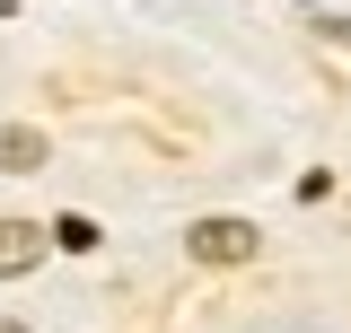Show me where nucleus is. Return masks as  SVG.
I'll use <instances>...</instances> for the list:
<instances>
[{"label":"nucleus","mask_w":351,"mask_h":333,"mask_svg":"<svg viewBox=\"0 0 351 333\" xmlns=\"http://www.w3.org/2000/svg\"><path fill=\"white\" fill-rule=\"evenodd\" d=\"M44 237H53V246H71V254H88V246H97V228H88L80 210H71V219H53V228H44Z\"/></svg>","instance_id":"obj_4"},{"label":"nucleus","mask_w":351,"mask_h":333,"mask_svg":"<svg viewBox=\"0 0 351 333\" xmlns=\"http://www.w3.org/2000/svg\"><path fill=\"white\" fill-rule=\"evenodd\" d=\"M44 166V132L36 123H0V175H36Z\"/></svg>","instance_id":"obj_3"},{"label":"nucleus","mask_w":351,"mask_h":333,"mask_svg":"<svg viewBox=\"0 0 351 333\" xmlns=\"http://www.w3.org/2000/svg\"><path fill=\"white\" fill-rule=\"evenodd\" d=\"M0 333H27V325H0Z\"/></svg>","instance_id":"obj_5"},{"label":"nucleus","mask_w":351,"mask_h":333,"mask_svg":"<svg viewBox=\"0 0 351 333\" xmlns=\"http://www.w3.org/2000/svg\"><path fill=\"white\" fill-rule=\"evenodd\" d=\"M184 254L193 263H255V219H193Z\"/></svg>","instance_id":"obj_1"},{"label":"nucleus","mask_w":351,"mask_h":333,"mask_svg":"<svg viewBox=\"0 0 351 333\" xmlns=\"http://www.w3.org/2000/svg\"><path fill=\"white\" fill-rule=\"evenodd\" d=\"M44 246H53V237H44L36 219H0V281L36 272V263H44Z\"/></svg>","instance_id":"obj_2"}]
</instances>
